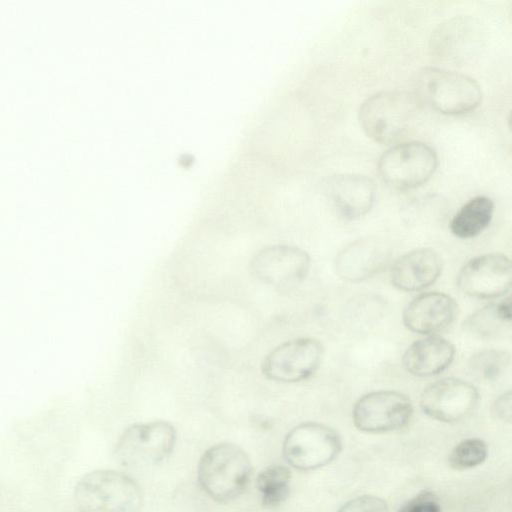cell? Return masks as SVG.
I'll use <instances>...</instances> for the list:
<instances>
[{"instance_id": "obj_1", "label": "cell", "mask_w": 512, "mask_h": 512, "mask_svg": "<svg viewBox=\"0 0 512 512\" xmlns=\"http://www.w3.org/2000/svg\"><path fill=\"white\" fill-rule=\"evenodd\" d=\"M253 473L249 456L239 446L219 443L206 450L198 464L203 491L217 502L227 503L247 488Z\"/></svg>"}, {"instance_id": "obj_2", "label": "cell", "mask_w": 512, "mask_h": 512, "mask_svg": "<svg viewBox=\"0 0 512 512\" xmlns=\"http://www.w3.org/2000/svg\"><path fill=\"white\" fill-rule=\"evenodd\" d=\"M420 107L413 92L380 91L361 104L359 123L369 138L382 144L392 143L414 124Z\"/></svg>"}, {"instance_id": "obj_3", "label": "cell", "mask_w": 512, "mask_h": 512, "mask_svg": "<svg viewBox=\"0 0 512 512\" xmlns=\"http://www.w3.org/2000/svg\"><path fill=\"white\" fill-rule=\"evenodd\" d=\"M73 501L79 512H138L143 493L128 475L99 469L87 473L78 481Z\"/></svg>"}, {"instance_id": "obj_4", "label": "cell", "mask_w": 512, "mask_h": 512, "mask_svg": "<svg viewBox=\"0 0 512 512\" xmlns=\"http://www.w3.org/2000/svg\"><path fill=\"white\" fill-rule=\"evenodd\" d=\"M413 92L421 104L446 114L458 115L479 106L482 92L471 77L451 70L428 67L419 71Z\"/></svg>"}, {"instance_id": "obj_5", "label": "cell", "mask_w": 512, "mask_h": 512, "mask_svg": "<svg viewBox=\"0 0 512 512\" xmlns=\"http://www.w3.org/2000/svg\"><path fill=\"white\" fill-rule=\"evenodd\" d=\"M176 430L164 420L129 426L115 446V458L124 467L140 468L165 460L172 452Z\"/></svg>"}, {"instance_id": "obj_6", "label": "cell", "mask_w": 512, "mask_h": 512, "mask_svg": "<svg viewBox=\"0 0 512 512\" xmlns=\"http://www.w3.org/2000/svg\"><path fill=\"white\" fill-rule=\"evenodd\" d=\"M438 166L432 147L419 141L405 142L389 148L378 161V173L388 186L409 190L425 184Z\"/></svg>"}, {"instance_id": "obj_7", "label": "cell", "mask_w": 512, "mask_h": 512, "mask_svg": "<svg viewBox=\"0 0 512 512\" xmlns=\"http://www.w3.org/2000/svg\"><path fill=\"white\" fill-rule=\"evenodd\" d=\"M341 447V439L334 429L321 423L305 422L286 435L283 455L294 468L311 471L333 461Z\"/></svg>"}, {"instance_id": "obj_8", "label": "cell", "mask_w": 512, "mask_h": 512, "mask_svg": "<svg viewBox=\"0 0 512 512\" xmlns=\"http://www.w3.org/2000/svg\"><path fill=\"white\" fill-rule=\"evenodd\" d=\"M322 356L323 346L317 339H291L276 346L264 357L261 372L274 382H300L316 372Z\"/></svg>"}, {"instance_id": "obj_9", "label": "cell", "mask_w": 512, "mask_h": 512, "mask_svg": "<svg viewBox=\"0 0 512 512\" xmlns=\"http://www.w3.org/2000/svg\"><path fill=\"white\" fill-rule=\"evenodd\" d=\"M310 265L306 251L292 245L277 244L256 252L250 260L249 270L257 281L286 289L302 283Z\"/></svg>"}, {"instance_id": "obj_10", "label": "cell", "mask_w": 512, "mask_h": 512, "mask_svg": "<svg viewBox=\"0 0 512 512\" xmlns=\"http://www.w3.org/2000/svg\"><path fill=\"white\" fill-rule=\"evenodd\" d=\"M413 407L403 393L380 390L363 395L355 403L352 417L357 429L367 433H385L404 427Z\"/></svg>"}, {"instance_id": "obj_11", "label": "cell", "mask_w": 512, "mask_h": 512, "mask_svg": "<svg viewBox=\"0 0 512 512\" xmlns=\"http://www.w3.org/2000/svg\"><path fill=\"white\" fill-rule=\"evenodd\" d=\"M478 401L479 393L475 386L454 377L430 383L420 396L423 412L444 423H455L467 418Z\"/></svg>"}, {"instance_id": "obj_12", "label": "cell", "mask_w": 512, "mask_h": 512, "mask_svg": "<svg viewBox=\"0 0 512 512\" xmlns=\"http://www.w3.org/2000/svg\"><path fill=\"white\" fill-rule=\"evenodd\" d=\"M457 286L464 294L491 299L508 292L512 285V264L501 253H489L468 261L457 275Z\"/></svg>"}, {"instance_id": "obj_13", "label": "cell", "mask_w": 512, "mask_h": 512, "mask_svg": "<svg viewBox=\"0 0 512 512\" xmlns=\"http://www.w3.org/2000/svg\"><path fill=\"white\" fill-rule=\"evenodd\" d=\"M482 42L480 23L469 16H457L441 23L432 32L430 49L438 59L460 64L474 56Z\"/></svg>"}, {"instance_id": "obj_14", "label": "cell", "mask_w": 512, "mask_h": 512, "mask_svg": "<svg viewBox=\"0 0 512 512\" xmlns=\"http://www.w3.org/2000/svg\"><path fill=\"white\" fill-rule=\"evenodd\" d=\"M458 306L442 292H428L415 297L403 312L404 325L419 334H435L447 329L455 320Z\"/></svg>"}, {"instance_id": "obj_15", "label": "cell", "mask_w": 512, "mask_h": 512, "mask_svg": "<svg viewBox=\"0 0 512 512\" xmlns=\"http://www.w3.org/2000/svg\"><path fill=\"white\" fill-rule=\"evenodd\" d=\"M324 192L345 218L356 219L369 212L375 201L372 179L360 174H338L327 178Z\"/></svg>"}, {"instance_id": "obj_16", "label": "cell", "mask_w": 512, "mask_h": 512, "mask_svg": "<svg viewBox=\"0 0 512 512\" xmlns=\"http://www.w3.org/2000/svg\"><path fill=\"white\" fill-rule=\"evenodd\" d=\"M442 263L439 255L427 248H420L396 259L390 268L391 283L402 291H420L439 278Z\"/></svg>"}, {"instance_id": "obj_17", "label": "cell", "mask_w": 512, "mask_h": 512, "mask_svg": "<svg viewBox=\"0 0 512 512\" xmlns=\"http://www.w3.org/2000/svg\"><path fill=\"white\" fill-rule=\"evenodd\" d=\"M454 356V345L442 337L433 335L413 342L405 350L402 363L410 374L428 377L448 368Z\"/></svg>"}, {"instance_id": "obj_18", "label": "cell", "mask_w": 512, "mask_h": 512, "mask_svg": "<svg viewBox=\"0 0 512 512\" xmlns=\"http://www.w3.org/2000/svg\"><path fill=\"white\" fill-rule=\"evenodd\" d=\"M387 261V252L373 240H358L344 248L336 258V270L340 277L347 281L364 280L379 269Z\"/></svg>"}, {"instance_id": "obj_19", "label": "cell", "mask_w": 512, "mask_h": 512, "mask_svg": "<svg viewBox=\"0 0 512 512\" xmlns=\"http://www.w3.org/2000/svg\"><path fill=\"white\" fill-rule=\"evenodd\" d=\"M494 203L487 196H476L466 202L450 222L453 235L468 239L479 235L490 224Z\"/></svg>"}, {"instance_id": "obj_20", "label": "cell", "mask_w": 512, "mask_h": 512, "mask_svg": "<svg viewBox=\"0 0 512 512\" xmlns=\"http://www.w3.org/2000/svg\"><path fill=\"white\" fill-rule=\"evenodd\" d=\"M290 470L283 465H272L257 478V487L262 494V504L268 509L281 505L289 495Z\"/></svg>"}, {"instance_id": "obj_21", "label": "cell", "mask_w": 512, "mask_h": 512, "mask_svg": "<svg viewBox=\"0 0 512 512\" xmlns=\"http://www.w3.org/2000/svg\"><path fill=\"white\" fill-rule=\"evenodd\" d=\"M511 356L507 351L488 349L474 354L469 360L471 374L484 381L498 379L509 367Z\"/></svg>"}, {"instance_id": "obj_22", "label": "cell", "mask_w": 512, "mask_h": 512, "mask_svg": "<svg viewBox=\"0 0 512 512\" xmlns=\"http://www.w3.org/2000/svg\"><path fill=\"white\" fill-rule=\"evenodd\" d=\"M509 323L500 314L497 303H492L471 314L463 324L471 335L488 339L502 332Z\"/></svg>"}, {"instance_id": "obj_23", "label": "cell", "mask_w": 512, "mask_h": 512, "mask_svg": "<svg viewBox=\"0 0 512 512\" xmlns=\"http://www.w3.org/2000/svg\"><path fill=\"white\" fill-rule=\"evenodd\" d=\"M488 455L486 443L479 438L459 442L451 451L448 463L458 471L474 468L485 461Z\"/></svg>"}, {"instance_id": "obj_24", "label": "cell", "mask_w": 512, "mask_h": 512, "mask_svg": "<svg viewBox=\"0 0 512 512\" xmlns=\"http://www.w3.org/2000/svg\"><path fill=\"white\" fill-rule=\"evenodd\" d=\"M336 512H388V506L377 496L362 495L351 499Z\"/></svg>"}, {"instance_id": "obj_25", "label": "cell", "mask_w": 512, "mask_h": 512, "mask_svg": "<svg viewBox=\"0 0 512 512\" xmlns=\"http://www.w3.org/2000/svg\"><path fill=\"white\" fill-rule=\"evenodd\" d=\"M397 512H441V507L436 496L425 491L407 501Z\"/></svg>"}, {"instance_id": "obj_26", "label": "cell", "mask_w": 512, "mask_h": 512, "mask_svg": "<svg viewBox=\"0 0 512 512\" xmlns=\"http://www.w3.org/2000/svg\"><path fill=\"white\" fill-rule=\"evenodd\" d=\"M493 413L497 418L510 422L512 415V394L510 391L496 399L493 404Z\"/></svg>"}]
</instances>
